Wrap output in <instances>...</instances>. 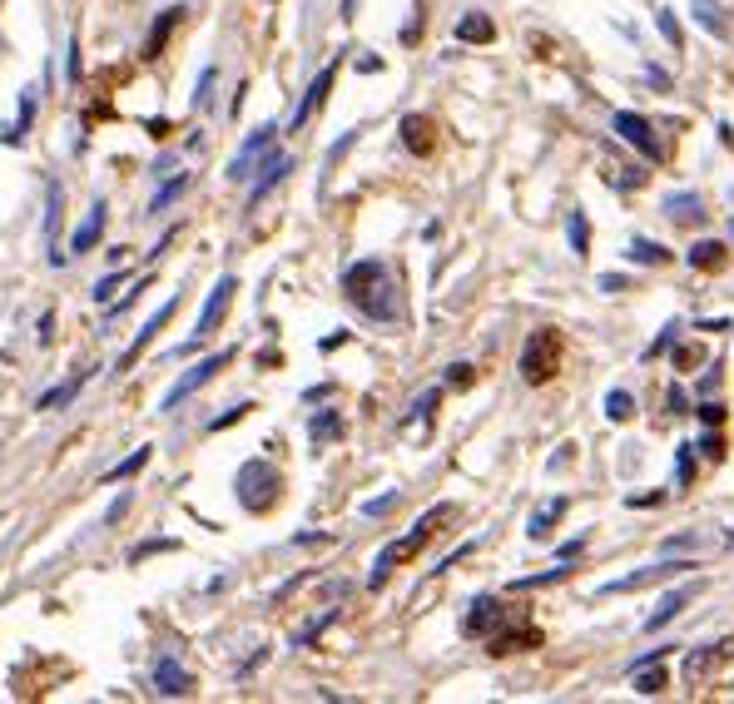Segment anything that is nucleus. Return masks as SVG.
<instances>
[{
    "label": "nucleus",
    "instance_id": "obj_1",
    "mask_svg": "<svg viewBox=\"0 0 734 704\" xmlns=\"http://www.w3.org/2000/svg\"><path fill=\"white\" fill-rule=\"evenodd\" d=\"M343 297L363 317H373V323H392L397 317V283H392V273H387V263H377V258H363V263L347 268Z\"/></svg>",
    "mask_w": 734,
    "mask_h": 704
},
{
    "label": "nucleus",
    "instance_id": "obj_2",
    "mask_svg": "<svg viewBox=\"0 0 734 704\" xmlns=\"http://www.w3.org/2000/svg\"><path fill=\"white\" fill-rule=\"evenodd\" d=\"M446 516H452V506H432V511L422 516V521L412 526V531L402 535V541H392V545H382V551H377V561H373V585H382L387 575H392V565H402V561H412L417 551H422L427 541H432V531L436 526L446 521Z\"/></svg>",
    "mask_w": 734,
    "mask_h": 704
},
{
    "label": "nucleus",
    "instance_id": "obj_3",
    "mask_svg": "<svg viewBox=\"0 0 734 704\" xmlns=\"http://www.w3.org/2000/svg\"><path fill=\"white\" fill-rule=\"evenodd\" d=\"M561 357H565V343L555 327H536L521 347V377L531 387H546L555 372H561Z\"/></svg>",
    "mask_w": 734,
    "mask_h": 704
},
{
    "label": "nucleus",
    "instance_id": "obj_4",
    "mask_svg": "<svg viewBox=\"0 0 734 704\" xmlns=\"http://www.w3.org/2000/svg\"><path fill=\"white\" fill-rule=\"evenodd\" d=\"M234 491H238V501H244V511H268V506L278 501V491H283V476H278L273 462L253 456V462L238 466Z\"/></svg>",
    "mask_w": 734,
    "mask_h": 704
},
{
    "label": "nucleus",
    "instance_id": "obj_5",
    "mask_svg": "<svg viewBox=\"0 0 734 704\" xmlns=\"http://www.w3.org/2000/svg\"><path fill=\"white\" fill-rule=\"evenodd\" d=\"M234 293H238V278L234 273H224L214 283V293H208V303H204V313H198V323H194V337H188L179 353H194L198 343H208V337L218 333V323H224V313H228V303H234Z\"/></svg>",
    "mask_w": 734,
    "mask_h": 704
},
{
    "label": "nucleus",
    "instance_id": "obj_6",
    "mask_svg": "<svg viewBox=\"0 0 734 704\" xmlns=\"http://www.w3.org/2000/svg\"><path fill=\"white\" fill-rule=\"evenodd\" d=\"M228 362H234V347H224V353L204 357V362H198V367H188V372L179 377V382H174V387H169V392H164V402H159V412H174V407L184 402V397H194L198 387H208V382H214V377L224 372Z\"/></svg>",
    "mask_w": 734,
    "mask_h": 704
},
{
    "label": "nucleus",
    "instance_id": "obj_7",
    "mask_svg": "<svg viewBox=\"0 0 734 704\" xmlns=\"http://www.w3.org/2000/svg\"><path fill=\"white\" fill-rule=\"evenodd\" d=\"M684 571H694V561H655V565H645V571H635V575H625V581H605L601 585V595H615V591H640V585H655V581H674V575H684Z\"/></svg>",
    "mask_w": 734,
    "mask_h": 704
},
{
    "label": "nucleus",
    "instance_id": "obj_8",
    "mask_svg": "<svg viewBox=\"0 0 734 704\" xmlns=\"http://www.w3.org/2000/svg\"><path fill=\"white\" fill-rule=\"evenodd\" d=\"M273 134H278V124H258L253 134L244 139V149H238V154L228 159V178H234V184H244V178H248V169H253L258 159H263L268 149H273Z\"/></svg>",
    "mask_w": 734,
    "mask_h": 704
},
{
    "label": "nucleus",
    "instance_id": "obj_9",
    "mask_svg": "<svg viewBox=\"0 0 734 704\" xmlns=\"http://www.w3.org/2000/svg\"><path fill=\"white\" fill-rule=\"evenodd\" d=\"M724 660H734V640H714V645H704V650H694L690 660H684V680H690V684H704L714 670H720Z\"/></svg>",
    "mask_w": 734,
    "mask_h": 704
},
{
    "label": "nucleus",
    "instance_id": "obj_10",
    "mask_svg": "<svg viewBox=\"0 0 734 704\" xmlns=\"http://www.w3.org/2000/svg\"><path fill=\"white\" fill-rule=\"evenodd\" d=\"M615 134H620L625 144L640 149L645 159H660V139H655L650 119H640V115H630V109H620V115H615Z\"/></svg>",
    "mask_w": 734,
    "mask_h": 704
},
{
    "label": "nucleus",
    "instance_id": "obj_11",
    "mask_svg": "<svg viewBox=\"0 0 734 704\" xmlns=\"http://www.w3.org/2000/svg\"><path fill=\"white\" fill-rule=\"evenodd\" d=\"M174 307H179V297H169V303H164V307H159V313H154V317H149V323H144V327H139V333H134V343H129V353H125V357H119V367H115V372H129V367H134V362H139V357H144V347H149V343H154V337H159V327H164V323H169V317H174Z\"/></svg>",
    "mask_w": 734,
    "mask_h": 704
},
{
    "label": "nucleus",
    "instance_id": "obj_12",
    "mask_svg": "<svg viewBox=\"0 0 734 704\" xmlns=\"http://www.w3.org/2000/svg\"><path fill=\"white\" fill-rule=\"evenodd\" d=\"M333 79H337V65H323V69H317V79H313V85H307L303 105L293 109V119H288V124H293V129H303L307 119H313L317 109H323V99H327V89H333Z\"/></svg>",
    "mask_w": 734,
    "mask_h": 704
},
{
    "label": "nucleus",
    "instance_id": "obj_13",
    "mask_svg": "<svg viewBox=\"0 0 734 704\" xmlns=\"http://www.w3.org/2000/svg\"><path fill=\"white\" fill-rule=\"evenodd\" d=\"M492 654H516V650H536L541 645V630L536 625H511V630H492L486 635Z\"/></svg>",
    "mask_w": 734,
    "mask_h": 704
},
{
    "label": "nucleus",
    "instance_id": "obj_14",
    "mask_svg": "<svg viewBox=\"0 0 734 704\" xmlns=\"http://www.w3.org/2000/svg\"><path fill=\"white\" fill-rule=\"evenodd\" d=\"M154 690L169 694V700H179V694L194 690V674H188L179 660H169V654H164V660H154Z\"/></svg>",
    "mask_w": 734,
    "mask_h": 704
},
{
    "label": "nucleus",
    "instance_id": "obj_15",
    "mask_svg": "<svg viewBox=\"0 0 734 704\" xmlns=\"http://www.w3.org/2000/svg\"><path fill=\"white\" fill-rule=\"evenodd\" d=\"M501 625H506L501 600H496V595H476L472 615H466V635H492V630H501Z\"/></svg>",
    "mask_w": 734,
    "mask_h": 704
},
{
    "label": "nucleus",
    "instance_id": "obj_16",
    "mask_svg": "<svg viewBox=\"0 0 734 704\" xmlns=\"http://www.w3.org/2000/svg\"><path fill=\"white\" fill-rule=\"evenodd\" d=\"M288 169H293V159H288V154H263V178H258V184H253V194H248V208H258V204H263V198L273 194V188L288 178Z\"/></svg>",
    "mask_w": 734,
    "mask_h": 704
},
{
    "label": "nucleus",
    "instance_id": "obj_17",
    "mask_svg": "<svg viewBox=\"0 0 734 704\" xmlns=\"http://www.w3.org/2000/svg\"><path fill=\"white\" fill-rule=\"evenodd\" d=\"M694 591H700V585H680V591H670V595H665L660 605H655L650 615H645V630H650V635H655V630H665V625H670L674 615H680L684 605L694 600Z\"/></svg>",
    "mask_w": 734,
    "mask_h": 704
},
{
    "label": "nucleus",
    "instance_id": "obj_18",
    "mask_svg": "<svg viewBox=\"0 0 734 704\" xmlns=\"http://www.w3.org/2000/svg\"><path fill=\"white\" fill-rule=\"evenodd\" d=\"M105 218H109V208H105V198H99V204L85 214V224L75 228V238H69V253H89V248L105 238Z\"/></svg>",
    "mask_w": 734,
    "mask_h": 704
},
{
    "label": "nucleus",
    "instance_id": "obj_19",
    "mask_svg": "<svg viewBox=\"0 0 734 704\" xmlns=\"http://www.w3.org/2000/svg\"><path fill=\"white\" fill-rule=\"evenodd\" d=\"M402 144L412 149V154L427 159V154L436 149V124H432L427 115H407V119H402Z\"/></svg>",
    "mask_w": 734,
    "mask_h": 704
},
{
    "label": "nucleus",
    "instance_id": "obj_20",
    "mask_svg": "<svg viewBox=\"0 0 734 704\" xmlns=\"http://www.w3.org/2000/svg\"><path fill=\"white\" fill-rule=\"evenodd\" d=\"M456 40H466V45H486V40H496L492 15H482V10H466V15L456 20Z\"/></svg>",
    "mask_w": 734,
    "mask_h": 704
},
{
    "label": "nucleus",
    "instance_id": "obj_21",
    "mask_svg": "<svg viewBox=\"0 0 734 704\" xmlns=\"http://www.w3.org/2000/svg\"><path fill=\"white\" fill-rule=\"evenodd\" d=\"M724 263H730V248L720 238H704V243L690 248V268H700V273H720Z\"/></svg>",
    "mask_w": 734,
    "mask_h": 704
},
{
    "label": "nucleus",
    "instance_id": "obj_22",
    "mask_svg": "<svg viewBox=\"0 0 734 704\" xmlns=\"http://www.w3.org/2000/svg\"><path fill=\"white\" fill-rule=\"evenodd\" d=\"M60 218H65V188H60V178H50L45 184V238H50V248H55V238H60Z\"/></svg>",
    "mask_w": 734,
    "mask_h": 704
},
{
    "label": "nucleus",
    "instance_id": "obj_23",
    "mask_svg": "<svg viewBox=\"0 0 734 704\" xmlns=\"http://www.w3.org/2000/svg\"><path fill=\"white\" fill-rule=\"evenodd\" d=\"M85 382H89V372H75V377H65V382H60V387H50V392L40 397V402H35V412H55V407H65L69 397H75V392H79V387H85Z\"/></svg>",
    "mask_w": 734,
    "mask_h": 704
},
{
    "label": "nucleus",
    "instance_id": "obj_24",
    "mask_svg": "<svg viewBox=\"0 0 734 704\" xmlns=\"http://www.w3.org/2000/svg\"><path fill=\"white\" fill-rule=\"evenodd\" d=\"M179 15H184V10L179 6H169L164 15L154 20V30H149V40H144V59H159V50H164V40H169V30L179 25Z\"/></svg>",
    "mask_w": 734,
    "mask_h": 704
},
{
    "label": "nucleus",
    "instance_id": "obj_25",
    "mask_svg": "<svg viewBox=\"0 0 734 704\" xmlns=\"http://www.w3.org/2000/svg\"><path fill=\"white\" fill-rule=\"evenodd\" d=\"M35 99H40L35 85L20 89V119H15V129H6V144H20V139L30 134V119H35Z\"/></svg>",
    "mask_w": 734,
    "mask_h": 704
},
{
    "label": "nucleus",
    "instance_id": "obj_26",
    "mask_svg": "<svg viewBox=\"0 0 734 704\" xmlns=\"http://www.w3.org/2000/svg\"><path fill=\"white\" fill-rule=\"evenodd\" d=\"M694 20H700L704 30H710L714 40L730 35V20H724V6H714V0H694Z\"/></svg>",
    "mask_w": 734,
    "mask_h": 704
},
{
    "label": "nucleus",
    "instance_id": "obj_27",
    "mask_svg": "<svg viewBox=\"0 0 734 704\" xmlns=\"http://www.w3.org/2000/svg\"><path fill=\"white\" fill-rule=\"evenodd\" d=\"M565 506H571V501H565V496H555V501H551V506H541V511H536V516H531V541H541V535H546V531H551V526H555V521H561V516H565Z\"/></svg>",
    "mask_w": 734,
    "mask_h": 704
},
{
    "label": "nucleus",
    "instance_id": "obj_28",
    "mask_svg": "<svg viewBox=\"0 0 734 704\" xmlns=\"http://www.w3.org/2000/svg\"><path fill=\"white\" fill-rule=\"evenodd\" d=\"M565 238H571L575 258H581V253H591V218H585L581 208H575V214L565 218Z\"/></svg>",
    "mask_w": 734,
    "mask_h": 704
},
{
    "label": "nucleus",
    "instance_id": "obj_29",
    "mask_svg": "<svg viewBox=\"0 0 734 704\" xmlns=\"http://www.w3.org/2000/svg\"><path fill=\"white\" fill-rule=\"evenodd\" d=\"M149 456H154V446H139V452H129L119 466H109V472H105V481H125V476L144 472V466H149Z\"/></svg>",
    "mask_w": 734,
    "mask_h": 704
},
{
    "label": "nucleus",
    "instance_id": "obj_30",
    "mask_svg": "<svg viewBox=\"0 0 734 704\" xmlns=\"http://www.w3.org/2000/svg\"><path fill=\"white\" fill-rule=\"evenodd\" d=\"M307 436H313L317 446L333 442V436H343V416H337V412H317L313 422H307Z\"/></svg>",
    "mask_w": 734,
    "mask_h": 704
},
{
    "label": "nucleus",
    "instance_id": "obj_31",
    "mask_svg": "<svg viewBox=\"0 0 734 704\" xmlns=\"http://www.w3.org/2000/svg\"><path fill=\"white\" fill-rule=\"evenodd\" d=\"M184 188H188V174H174V178H169V184H164V188H159V194H154V198H149V214H164V208H169V204H174V198H179V194H184Z\"/></svg>",
    "mask_w": 734,
    "mask_h": 704
},
{
    "label": "nucleus",
    "instance_id": "obj_32",
    "mask_svg": "<svg viewBox=\"0 0 734 704\" xmlns=\"http://www.w3.org/2000/svg\"><path fill=\"white\" fill-rule=\"evenodd\" d=\"M665 214H670L674 224H684V218H700V198H694V194H670V198H665Z\"/></svg>",
    "mask_w": 734,
    "mask_h": 704
},
{
    "label": "nucleus",
    "instance_id": "obj_33",
    "mask_svg": "<svg viewBox=\"0 0 734 704\" xmlns=\"http://www.w3.org/2000/svg\"><path fill=\"white\" fill-rule=\"evenodd\" d=\"M630 258H635V263H655V268L670 263V253H665L660 243H650V238H635V243H630Z\"/></svg>",
    "mask_w": 734,
    "mask_h": 704
},
{
    "label": "nucleus",
    "instance_id": "obj_34",
    "mask_svg": "<svg viewBox=\"0 0 734 704\" xmlns=\"http://www.w3.org/2000/svg\"><path fill=\"white\" fill-rule=\"evenodd\" d=\"M665 684H670V674L660 670V660H655V670H640V674H635V694H660Z\"/></svg>",
    "mask_w": 734,
    "mask_h": 704
},
{
    "label": "nucleus",
    "instance_id": "obj_35",
    "mask_svg": "<svg viewBox=\"0 0 734 704\" xmlns=\"http://www.w3.org/2000/svg\"><path fill=\"white\" fill-rule=\"evenodd\" d=\"M605 416H611V422H625V416H635V397H630V392H605Z\"/></svg>",
    "mask_w": 734,
    "mask_h": 704
},
{
    "label": "nucleus",
    "instance_id": "obj_36",
    "mask_svg": "<svg viewBox=\"0 0 734 704\" xmlns=\"http://www.w3.org/2000/svg\"><path fill=\"white\" fill-rule=\"evenodd\" d=\"M674 476H680V486L694 476V442H684L680 452H674Z\"/></svg>",
    "mask_w": 734,
    "mask_h": 704
},
{
    "label": "nucleus",
    "instance_id": "obj_37",
    "mask_svg": "<svg viewBox=\"0 0 734 704\" xmlns=\"http://www.w3.org/2000/svg\"><path fill=\"white\" fill-rule=\"evenodd\" d=\"M565 575H571V571H565V565H555V571H546V575H531V581H516L511 591H536V585H555V581H565Z\"/></svg>",
    "mask_w": 734,
    "mask_h": 704
},
{
    "label": "nucleus",
    "instance_id": "obj_38",
    "mask_svg": "<svg viewBox=\"0 0 734 704\" xmlns=\"http://www.w3.org/2000/svg\"><path fill=\"white\" fill-rule=\"evenodd\" d=\"M476 382V367L472 362H452L446 367V387H472Z\"/></svg>",
    "mask_w": 734,
    "mask_h": 704
},
{
    "label": "nucleus",
    "instance_id": "obj_39",
    "mask_svg": "<svg viewBox=\"0 0 734 704\" xmlns=\"http://www.w3.org/2000/svg\"><path fill=\"white\" fill-rule=\"evenodd\" d=\"M655 25H660V35L665 40H670V45H680V25H674V15H670V10H655Z\"/></svg>",
    "mask_w": 734,
    "mask_h": 704
},
{
    "label": "nucleus",
    "instance_id": "obj_40",
    "mask_svg": "<svg viewBox=\"0 0 734 704\" xmlns=\"http://www.w3.org/2000/svg\"><path fill=\"white\" fill-rule=\"evenodd\" d=\"M253 412V402H238L234 412H224V416H214V422H208V432H218V426H234V422H244V416Z\"/></svg>",
    "mask_w": 734,
    "mask_h": 704
},
{
    "label": "nucleus",
    "instance_id": "obj_41",
    "mask_svg": "<svg viewBox=\"0 0 734 704\" xmlns=\"http://www.w3.org/2000/svg\"><path fill=\"white\" fill-rule=\"evenodd\" d=\"M660 501H665L660 486H655V491H635V496H625V506H630V511H645V506H660Z\"/></svg>",
    "mask_w": 734,
    "mask_h": 704
},
{
    "label": "nucleus",
    "instance_id": "obj_42",
    "mask_svg": "<svg viewBox=\"0 0 734 704\" xmlns=\"http://www.w3.org/2000/svg\"><path fill=\"white\" fill-rule=\"evenodd\" d=\"M611 184H620V188H640V184H645V174H640V169H611Z\"/></svg>",
    "mask_w": 734,
    "mask_h": 704
},
{
    "label": "nucleus",
    "instance_id": "obj_43",
    "mask_svg": "<svg viewBox=\"0 0 734 704\" xmlns=\"http://www.w3.org/2000/svg\"><path fill=\"white\" fill-rule=\"evenodd\" d=\"M174 545H179V541H144V545H134V551H129V561L139 565L144 555H154V551H174Z\"/></svg>",
    "mask_w": 734,
    "mask_h": 704
},
{
    "label": "nucleus",
    "instance_id": "obj_44",
    "mask_svg": "<svg viewBox=\"0 0 734 704\" xmlns=\"http://www.w3.org/2000/svg\"><path fill=\"white\" fill-rule=\"evenodd\" d=\"M208 89H214V65H208L204 75H198V85H194V105H198V109L208 105Z\"/></svg>",
    "mask_w": 734,
    "mask_h": 704
},
{
    "label": "nucleus",
    "instance_id": "obj_45",
    "mask_svg": "<svg viewBox=\"0 0 734 704\" xmlns=\"http://www.w3.org/2000/svg\"><path fill=\"white\" fill-rule=\"evenodd\" d=\"M392 501H397V491L377 496V501H367V506H363V516H382V511H392Z\"/></svg>",
    "mask_w": 734,
    "mask_h": 704
},
{
    "label": "nucleus",
    "instance_id": "obj_46",
    "mask_svg": "<svg viewBox=\"0 0 734 704\" xmlns=\"http://www.w3.org/2000/svg\"><path fill=\"white\" fill-rule=\"evenodd\" d=\"M700 422H704V426H720V422H724V407H720V402H704V407H700Z\"/></svg>",
    "mask_w": 734,
    "mask_h": 704
},
{
    "label": "nucleus",
    "instance_id": "obj_47",
    "mask_svg": "<svg viewBox=\"0 0 734 704\" xmlns=\"http://www.w3.org/2000/svg\"><path fill=\"white\" fill-rule=\"evenodd\" d=\"M115 288H119V273H109V278H99V288H95V297H99V303H109V297H115Z\"/></svg>",
    "mask_w": 734,
    "mask_h": 704
},
{
    "label": "nucleus",
    "instance_id": "obj_48",
    "mask_svg": "<svg viewBox=\"0 0 734 704\" xmlns=\"http://www.w3.org/2000/svg\"><path fill=\"white\" fill-rule=\"evenodd\" d=\"M65 75H69V79H79V35L69 40V69H65Z\"/></svg>",
    "mask_w": 734,
    "mask_h": 704
},
{
    "label": "nucleus",
    "instance_id": "obj_49",
    "mask_svg": "<svg viewBox=\"0 0 734 704\" xmlns=\"http://www.w3.org/2000/svg\"><path fill=\"white\" fill-rule=\"evenodd\" d=\"M700 452H710V456H720V452H724V442H720V436H714V432H710V436H704V442H700Z\"/></svg>",
    "mask_w": 734,
    "mask_h": 704
},
{
    "label": "nucleus",
    "instance_id": "obj_50",
    "mask_svg": "<svg viewBox=\"0 0 734 704\" xmlns=\"http://www.w3.org/2000/svg\"><path fill=\"white\" fill-rule=\"evenodd\" d=\"M125 511H129V496H119V501L109 506V516H105V521H119V516H125Z\"/></svg>",
    "mask_w": 734,
    "mask_h": 704
},
{
    "label": "nucleus",
    "instance_id": "obj_51",
    "mask_svg": "<svg viewBox=\"0 0 734 704\" xmlns=\"http://www.w3.org/2000/svg\"><path fill=\"white\" fill-rule=\"evenodd\" d=\"M601 288H605V293H615V288H625V278H620V273H605Z\"/></svg>",
    "mask_w": 734,
    "mask_h": 704
},
{
    "label": "nucleus",
    "instance_id": "obj_52",
    "mask_svg": "<svg viewBox=\"0 0 734 704\" xmlns=\"http://www.w3.org/2000/svg\"><path fill=\"white\" fill-rule=\"evenodd\" d=\"M670 412H674V416L684 412V392H680V387H670Z\"/></svg>",
    "mask_w": 734,
    "mask_h": 704
},
{
    "label": "nucleus",
    "instance_id": "obj_53",
    "mask_svg": "<svg viewBox=\"0 0 734 704\" xmlns=\"http://www.w3.org/2000/svg\"><path fill=\"white\" fill-rule=\"evenodd\" d=\"M730 545H734V531H730Z\"/></svg>",
    "mask_w": 734,
    "mask_h": 704
}]
</instances>
